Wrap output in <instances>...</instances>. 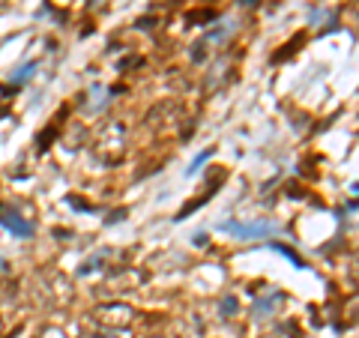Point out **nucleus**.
<instances>
[{
  "instance_id": "nucleus-4",
  "label": "nucleus",
  "mask_w": 359,
  "mask_h": 338,
  "mask_svg": "<svg viewBox=\"0 0 359 338\" xmlns=\"http://www.w3.org/2000/svg\"><path fill=\"white\" fill-rule=\"evenodd\" d=\"M245 6H249V0H245Z\"/></svg>"
},
{
  "instance_id": "nucleus-1",
  "label": "nucleus",
  "mask_w": 359,
  "mask_h": 338,
  "mask_svg": "<svg viewBox=\"0 0 359 338\" xmlns=\"http://www.w3.org/2000/svg\"><path fill=\"white\" fill-rule=\"evenodd\" d=\"M222 231L224 234H233V236H269L276 231L273 222H249V224H240V222H222Z\"/></svg>"
},
{
  "instance_id": "nucleus-3",
  "label": "nucleus",
  "mask_w": 359,
  "mask_h": 338,
  "mask_svg": "<svg viewBox=\"0 0 359 338\" xmlns=\"http://www.w3.org/2000/svg\"><path fill=\"white\" fill-rule=\"evenodd\" d=\"M222 309H224V311H233V309H237V302H233V299H224Z\"/></svg>"
},
{
  "instance_id": "nucleus-2",
  "label": "nucleus",
  "mask_w": 359,
  "mask_h": 338,
  "mask_svg": "<svg viewBox=\"0 0 359 338\" xmlns=\"http://www.w3.org/2000/svg\"><path fill=\"white\" fill-rule=\"evenodd\" d=\"M0 224H4L6 231H13L15 236H30L33 234V224L25 222L13 207H6V204H0Z\"/></svg>"
}]
</instances>
